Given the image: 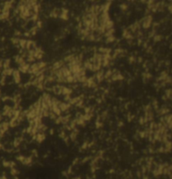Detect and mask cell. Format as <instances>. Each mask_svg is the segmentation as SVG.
Returning a JSON list of instances; mask_svg holds the SVG:
<instances>
[{
  "label": "cell",
  "mask_w": 172,
  "mask_h": 179,
  "mask_svg": "<svg viewBox=\"0 0 172 179\" xmlns=\"http://www.w3.org/2000/svg\"><path fill=\"white\" fill-rule=\"evenodd\" d=\"M13 75H14V81L16 83H20V71H14L13 72Z\"/></svg>",
  "instance_id": "obj_1"
}]
</instances>
